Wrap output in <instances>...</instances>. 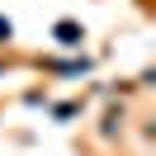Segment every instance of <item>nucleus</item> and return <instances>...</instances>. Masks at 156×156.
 <instances>
[{"mask_svg": "<svg viewBox=\"0 0 156 156\" xmlns=\"http://www.w3.org/2000/svg\"><path fill=\"white\" fill-rule=\"evenodd\" d=\"M57 38H62V43H76L80 29H76V24H57Z\"/></svg>", "mask_w": 156, "mask_h": 156, "instance_id": "obj_1", "label": "nucleus"}]
</instances>
